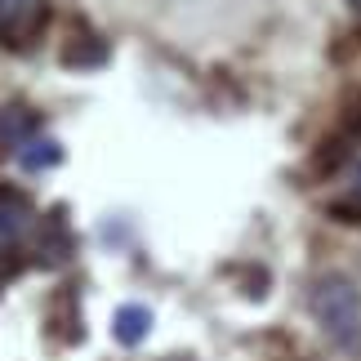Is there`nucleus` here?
Instances as JSON below:
<instances>
[{"mask_svg": "<svg viewBox=\"0 0 361 361\" xmlns=\"http://www.w3.org/2000/svg\"><path fill=\"white\" fill-rule=\"evenodd\" d=\"M308 312L330 343H339V348H357L361 343V290L353 276L322 272L308 286Z\"/></svg>", "mask_w": 361, "mask_h": 361, "instance_id": "nucleus-1", "label": "nucleus"}, {"mask_svg": "<svg viewBox=\"0 0 361 361\" xmlns=\"http://www.w3.org/2000/svg\"><path fill=\"white\" fill-rule=\"evenodd\" d=\"M36 224V205L18 188H0V250H13Z\"/></svg>", "mask_w": 361, "mask_h": 361, "instance_id": "nucleus-2", "label": "nucleus"}, {"mask_svg": "<svg viewBox=\"0 0 361 361\" xmlns=\"http://www.w3.org/2000/svg\"><path fill=\"white\" fill-rule=\"evenodd\" d=\"M147 335H152V308L147 303H125V308H116L112 339L121 343V348H138Z\"/></svg>", "mask_w": 361, "mask_h": 361, "instance_id": "nucleus-3", "label": "nucleus"}, {"mask_svg": "<svg viewBox=\"0 0 361 361\" xmlns=\"http://www.w3.org/2000/svg\"><path fill=\"white\" fill-rule=\"evenodd\" d=\"M13 157H18L23 170H49V165L63 161V147L54 143V138H23Z\"/></svg>", "mask_w": 361, "mask_h": 361, "instance_id": "nucleus-4", "label": "nucleus"}, {"mask_svg": "<svg viewBox=\"0 0 361 361\" xmlns=\"http://www.w3.org/2000/svg\"><path fill=\"white\" fill-rule=\"evenodd\" d=\"M27 9H32V0H0V32H9Z\"/></svg>", "mask_w": 361, "mask_h": 361, "instance_id": "nucleus-5", "label": "nucleus"}, {"mask_svg": "<svg viewBox=\"0 0 361 361\" xmlns=\"http://www.w3.org/2000/svg\"><path fill=\"white\" fill-rule=\"evenodd\" d=\"M353 5H357V9H361V0H353Z\"/></svg>", "mask_w": 361, "mask_h": 361, "instance_id": "nucleus-6", "label": "nucleus"}]
</instances>
